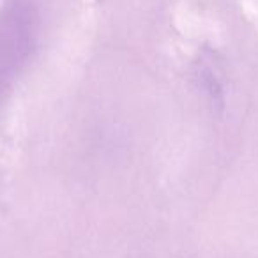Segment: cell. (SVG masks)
I'll return each instance as SVG.
<instances>
[{"instance_id":"obj_1","label":"cell","mask_w":258,"mask_h":258,"mask_svg":"<svg viewBox=\"0 0 258 258\" xmlns=\"http://www.w3.org/2000/svg\"><path fill=\"white\" fill-rule=\"evenodd\" d=\"M41 29L37 0H8L0 11V96L27 68Z\"/></svg>"}]
</instances>
